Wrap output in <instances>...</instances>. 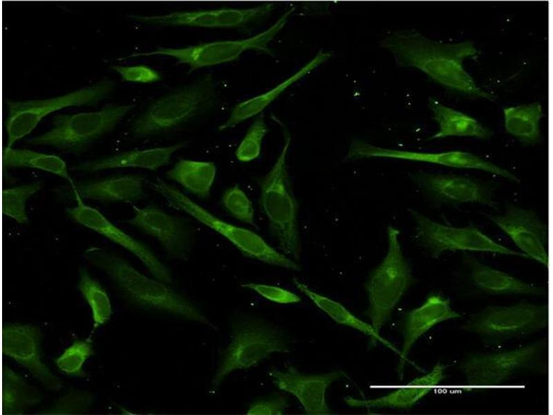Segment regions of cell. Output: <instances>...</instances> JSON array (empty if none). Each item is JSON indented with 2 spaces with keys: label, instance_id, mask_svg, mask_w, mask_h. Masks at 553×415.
Instances as JSON below:
<instances>
[{
  "label": "cell",
  "instance_id": "obj_33",
  "mask_svg": "<svg viewBox=\"0 0 553 415\" xmlns=\"http://www.w3.org/2000/svg\"><path fill=\"white\" fill-rule=\"evenodd\" d=\"M4 168L28 167L51 173L72 184L66 163L59 156L25 149L5 147L2 154Z\"/></svg>",
  "mask_w": 553,
  "mask_h": 415
},
{
  "label": "cell",
  "instance_id": "obj_41",
  "mask_svg": "<svg viewBox=\"0 0 553 415\" xmlns=\"http://www.w3.org/2000/svg\"><path fill=\"white\" fill-rule=\"evenodd\" d=\"M290 406L288 398L281 394L256 400L247 411L249 415H281Z\"/></svg>",
  "mask_w": 553,
  "mask_h": 415
},
{
  "label": "cell",
  "instance_id": "obj_19",
  "mask_svg": "<svg viewBox=\"0 0 553 415\" xmlns=\"http://www.w3.org/2000/svg\"><path fill=\"white\" fill-rule=\"evenodd\" d=\"M274 8V3H265L248 8H222L131 17L140 22L165 26L240 28L265 19Z\"/></svg>",
  "mask_w": 553,
  "mask_h": 415
},
{
  "label": "cell",
  "instance_id": "obj_5",
  "mask_svg": "<svg viewBox=\"0 0 553 415\" xmlns=\"http://www.w3.org/2000/svg\"><path fill=\"white\" fill-rule=\"evenodd\" d=\"M386 234V254L370 273L364 284L368 300L365 314L378 333L389 321L395 307L415 281L399 240L400 230L388 225Z\"/></svg>",
  "mask_w": 553,
  "mask_h": 415
},
{
  "label": "cell",
  "instance_id": "obj_37",
  "mask_svg": "<svg viewBox=\"0 0 553 415\" xmlns=\"http://www.w3.org/2000/svg\"><path fill=\"white\" fill-rule=\"evenodd\" d=\"M94 401L93 394L86 390L71 388L49 407L39 412L45 415L82 414L88 412Z\"/></svg>",
  "mask_w": 553,
  "mask_h": 415
},
{
  "label": "cell",
  "instance_id": "obj_30",
  "mask_svg": "<svg viewBox=\"0 0 553 415\" xmlns=\"http://www.w3.org/2000/svg\"><path fill=\"white\" fill-rule=\"evenodd\" d=\"M1 414L21 415L42 400L39 391L6 365L2 367Z\"/></svg>",
  "mask_w": 553,
  "mask_h": 415
},
{
  "label": "cell",
  "instance_id": "obj_36",
  "mask_svg": "<svg viewBox=\"0 0 553 415\" xmlns=\"http://www.w3.org/2000/svg\"><path fill=\"white\" fill-rule=\"evenodd\" d=\"M41 188L40 182H35L2 191V212L20 224L28 221L26 212L28 200Z\"/></svg>",
  "mask_w": 553,
  "mask_h": 415
},
{
  "label": "cell",
  "instance_id": "obj_15",
  "mask_svg": "<svg viewBox=\"0 0 553 415\" xmlns=\"http://www.w3.org/2000/svg\"><path fill=\"white\" fill-rule=\"evenodd\" d=\"M541 348V342H535L503 351L473 354L462 362L461 369L470 387L499 385L534 362Z\"/></svg>",
  "mask_w": 553,
  "mask_h": 415
},
{
  "label": "cell",
  "instance_id": "obj_12",
  "mask_svg": "<svg viewBox=\"0 0 553 415\" xmlns=\"http://www.w3.org/2000/svg\"><path fill=\"white\" fill-rule=\"evenodd\" d=\"M548 320L547 304L521 302L487 306L473 315L464 328L487 338H507L543 329Z\"/></svg>",
  "mask_w": 553,
  "mask_h": 415
},
{
  "label": "cell",
  "instance_id": "obj_1",
  "mask_svg": "<svg viewBox=\"0 0 553 415\" xmlns=\"http://www.w3.org/2000/svg\"><path fill=\"white\" fill-rule=\"evenodd\" d=\"M398 66L424 72L435 82L463 93L493 100L464 67V62L479 54L470 41L445 43L429 38L415 29L397 30L380 42Z\"/></svg>",
  "mask_w": 553,
  "mask_h": 415
},
{
  "label": "cell",
  "instance_id": "obj_27",
  "mask_svg": "<svg viewBox=\"0 0 553 415\" xmlns=\"http://www.w3.org/2000/svg\"><path fill=\"white\" fill-rule=\"evenodd\" d=\"M464 257L470 268L472 284L484 293L492 295H542L545 292L541 287L492 268L469 255H465Z\"/></svg>",
  "mask_w": 553,
  "mask_h": 415
},
{
  "label": "cell",
  "instance_id": "obj_35",
  "mask_svg": "<svg viewBox=\"0 0 553 415\" xmlns=\"http://www.w3.org/2000/svg\"><path fill=\"white\" fill-rule=\"evenodd\" d=\"M94 354V343L91 337L76 339L54 359V363L63 374L84 378L87 377L84 369V364Z\"/></svg>",
  "mask_w": 553,
  "mask_h": 415
},
{
  "label": "cell",
  "instance_id": "obj_22",
  "mask_svg": "<svg viewBox=\"0 0 553 415\" xmlns=\"http://www.w3.org/2000/svg\"><path fill=\"white\" fill-rule=\"evenodd\" d=\"M461 315L451 307L450 300L439 294H431L418 307L408 311L403 322V344L400 352L397 371L400 378L413 344L436 325Z\"/></svg>",
  "mask_w": 553,
  "mask_h": 415
},
{
  "label": "cell",
  "instance_id": "obj_25",
  "mask_svg": "<svg viewBox=\"0 0 553 415\" xmlns=\"http://www.w3.org/2000/svg\"><path fill=\"white\" fill-rule=\"evenodd\" d=\"M188 142L182 141L167 147L125 151L112 156L81 163L74 166L73 169L94 172L109 169L135 167L155 171L169 165L172 155L185 147Z\"/></svg>",
  "mask_w": 553,
  "mask_h": 415
},
{
  "label": "cell",
  "instance_id": "obj_42",
  "mask_svg": "<svg viewBox=\"0 0 553 415\" xmlns=\"http://www.w3.org/2000/svg\"><path fill=\"white\" fill-rule=\"evenodd\" d=\"M111 68L126 82L152 83L161 80L160 74L157 71L145 65L132 66L112 65Z\"/></svg>",
  "mask_w": 553,
  "mask_h": 415
},
{
  "label": "cell",
  "instance_id": "obj_31",
  "mask_svg": "<svg viewBox=\"0 0 553 415\" xmlns=\"http://www.w3.org/2000/svg\"><path fill=\"white\" fill-rule=\"evenodd\" d=\"M295 286L307 296L319 309L328 315L338 324L350 327L359 331L366 335L370 336L375 342L378 341L384 346L396 351L395 348L388 340L377 333L371 324L364 322L347 309L339 302L311 290L307 285L298 279L294 278Z\"/></svg>",
  "mask_w": 553,
  "mask_h": 415
},
{
  "label": "cell",
  "instance_id": "obj_38",
  "mask_svg": "<svg viewBox=\"0 0 553 415\" xmlns=\"http://www.w3.org/2000/svg\"><path fill=\"white\" fill-rule=\"evenodd\" d=\"M268 131L269 129L262 112L254 120L236 148L235 151L236 159L242 163H248L259 158L263 140Z\"/></svg>",
  "mask_w": 553,
  "mask_h": 415
},
{
  "label": "cell",
  "instance_id": "obj_39",
  "mask_svg": "<svg viewBox=\"0 0 553 415\" xmlns=\"http://www.w3.org/2000/svg\"><path fill=\"white\" fill-rule=\"evenodd\" d=\"M224 209L238 221L256 227L252 201L238 185L226 189L221 196Z\"/></svg>",
  "mask_w": 553,
  "mask_h": 415
},
{
  "label": "cell",
  "instance_id": "obj_23",
  "mask_svg": "<svg viewBox=\"0 0 553 415\" xmlns=\"http://www.w3.org/2000/svg\"><path fill=\"white\" fill-rule=\"evenodd\" d=\"M444 370V365L439 362L425 375L415 378L407 384L395 387V390L384 396L374 399H358L346 396L344 398V401L351 407L411 408L443 380Z\"/></svg>",
  "mask_w": 553,
  "mask_h": 415
},
{
  "label": "cell",
  "instance_id": "obj_9",
  "mask_svg": "<svg viewBox=\"0 0 553 415\" xmlns=\"http://www.w3.org/2000/svg\"><path fill=\"white\" fill-rule=\"evenodd\" d=\"M133 107V104H109L94 112L56 115L50 130L28 139V142L79 154L94 140L113 129Z\"/></svg>",
  "mask_w": 553,
  "mask_h": 415
},
{
  "label": "cell",
  "instance_id": "obj_21",
  "mask_svg": "<svg viewBox=\"0 0 553 415\" xmlns=\"http://www.w3.org/2000/svg\"><path fill=\"white\" fill-rule=\"evenodd\" d=\"M268 375L279 389L296 397L305 413L311 415L332 414L326 403V390L332 382L347 376L342 370L306 375L292 366L285 371L272 368Z\"/></svg>",
  "mask_w": 553,
  "mask_h": 415
},
{
  "label": "cell",
  "instance_id": "obj_8",
  "mask_svg": "<svg viewBox=\"0 0 553 415\" xmlns=\"http://www.w3.org/2000/svg\"><path fill=\"white\" fill-rule=\"evenodd\" d=\"M294 10V7L291 8L270 28L245 39L205 42L184 48L158 46L154 50L132 53L118 60L144 56H168L176 59L178 64L188 66V73H191L205 67L234 61L248 50L272 55L269 44L284 27L289 16Z\"/></svg>",
  "mask_w": 553,
  "mask_h": 415
},
{
  "label": "cell",
  "instance_id": "obj_4",
  "mask_svg": "<svg viewBox=\"0 0 553 415\" xmlns=\"http://www.w3.org/2000/svg\"><path fill=\"white\" fill-rule=\"evenodd\" d=\"M150 187L173 209L183 212L230 242L243 255L265 264L299 271L301 266L278 252L256 232L229 223L187 196L177 187L156 177Z\"/></svg>",
  "mask_w": 553,
  "mask_h": 415
},
{
  "label": "cell",
  "instance_id": "obj_32",
  "mask_svg": "<svg viewBox=\"0 0 553 415\" xmlns=\"http://www.w3.org/2000/svg\"><path fill=\"white\" fill-rule=\"evenodd\" d=\"M503 116L506 131L520 142L529 145L540 140L543 109L539 102L504 108Z\"/></svg>",
  "mask_w": 553,
  "mask_h": 415
},
{
  "label": "cell",
  "instance_id": "obj_3",
  "mask_svg": "<svg viewBox=\"0 0 553 415\" xmlns=\"http://www.w3.org/2000/svg\"><path fill=\"white\" fill-rule=\"evenodd\" d=\"M285 136L283 147L275 163L259 180V202L279 249L287 257L299 261L301 253L297 222L299 203L294 194L287 166L291 138L288 133Z\"/></svg>",
  "mask_w": 553,
  "mask_h": 415
},
{
  "label": "cell",
  "instance_id": "obj_6",
  "mask_svg": "<svg viewBox=\"0 0 553 415\" xmlns=\"http://www.w3.org/2000/svg\"><path fill=\"white\" fill-rule=\"evenodd\" d=\"M290 351L279 329L261 318L240 315L232 324L230 341L223 351L212 385L218 387L230 373L255 367L273 353Z\"/></svg>",
  "mask_w": 553,
  "mask_h": 415
},
{
  "label": "cell",
  "instance_id": "obj_2",
  "mask_svg": "<svg viewBox=\"0 0 553 415\" xmlns=\"http://www.w3.org/2000/svg\"><path fill=\"white\" fill-rule=\"evenodd\" d=\"M84 257L106 273L122 295L133 305L166 312L216 329L190 299L168 284L141 273L121 257L97 246L87 248L84 252Z\"/></svg>",
  "mask_w": 553,
  "mask_h": 415
},
{
  "label": "cell",
  "instance_id": "obj_18",
  "mask_svg": "<svg viewBox=\"0 0 553 415\" xmlns=\"http://www.w3.org/2000/svg\"><path fill=\"white\" fill-rule=\"evenodd\" d=\"M133 215L126 221L156 239L171 259H189L194 232L185 219L170 214L156 205H133Z\"/></svg>",
  "mask_w": 553,
  "mask_h": 415
},
{
  "label": "cell",
  "instance_id": "obj_13",
  "mask_svg": "<svg viewBox=\"0 0 553 415\" xmlns=\"http://www.w3.org/2000/svg\"><path fill=\"white\" fill-rule=\"evenodd\" d=\"M369 158H388L427 163L457 169H475L519 183L520 179L509 170L468 151L451 150L442 152H418L375 146L361 140L351 142L346 160Z\"/></svg>",
  "mask_w": 553,
  "mask_h": 415
},
{
  "label": "cell",
  "instance_id": "obj_11",
  "mask_svg": "<svg viewBox=\"0 0 553 415\" xmlns=\"http://www.w3.org/2000/svg\"><path fill=\"white\" fill-rule=\"evenodd\" d=\"M114 84L102 80L64 95L46 100H6L8 115L6 122L8 134L6 148L29 134L48 114L71 106L95 105L106 98Z\"/></svg>",
  "mask_w": 553,
  "mask_h": 415
},
{
  "label": "cell",
  "instance_id": "obj_40",
  "mask_svg": "<svg viewBox=\"0 0 553 415\" xmlns=\"http://www.w3.org/2000/svg\"><path fill=\"white\" fill-rule=\"evenodd\" d=\"M241 286L252 290L263 298L274 303L288 304L299 303L301 300L297 294L273 285L248 282L241 284Z\"/></svg>",
  "mask_w": 553,
  "mask_h": 415
},
{
  "label": "cell",
  "instance_id": "obj_24",
  "mask_svg": "<svg viewBox=\"0 0 553 415\" xmlns=\"http://www.w3.org/2000/svg\"><path fill=\"white\" fill-rule=\"evenodd\" d=\"M146 178L140 174L117 175L104 179L71 184L82 199L133 203L145 197Z\"/></svg>",
  "mask_w": 553,
  "mask_h": 415
},
{
  "label": "cell",
  "instance_id": "obj_16",
  "mask_svg": "<svg viewBox=\"0 0 553 415\" xmlns=\"http://www.w3.org/2000/svg\"><path fill=\"white\" fill-rule=\"evenodd\" d=\"M411 181L438 204L478 203L498 209L491 185L476 178L454 174L419 171L409 175Z\"/></svg>",
  "mask_w": 553,
  "mask_h": 415
},
{
  "label": "cell",
  "instance_id": "obj_7",
  "mask_svg": "<svg viewBox=\"0 0 553 415\" xmlns=\"http://www.w3.org/2000/svg\"><path fill=\"white\" fill-rule=\"evenodd\" d=\"M216 81L205 74L192 84L153 102L134 120L133 134L144 138L169 131L210 110L216 103Z\"/></svg>",
  "mask_w": 553,
  "mask_h": 415
},
{
  "label": "cell",
  "instance_id": "obj_20",
  "mask_svg": "<svg viewBox=\"0 0 553 415\" xmlns=\"http://www.w3.org/2000/svg\"><path fill=\"white\" fill-rule=\"evenodd\" d=\"M487 217L527 258L548 268V226L533 210L508 204L503 214Z\"/></svg>",
  "mask_w": 553,
  "mask_h": 415
},
{
  "label": "cell",
  "instance_id": "obj_14",
  "mask_svg": "<svg viewBox=\"0 0 553 415\" xmlns=\"http://www.w3.org/2000/svg\"><path fill=\"white\" fill-rule=\"evenodd\" d=\"M73 196L77 203L66 209L68 217L128 250L141 261L153 278L168 284L172 283L170 270L148 246L126 233L100 211L84 203L77 194L73 193Z\"/></svg>",
  "mask_w": 553,
  "mask_h": 415
},
{
  "label": "cell",
  "instance_id": "obj_17",
  "mask_svg": "<svg viewBox=\"0 0 553 415\" xmlns=\"http://www.w3.org/2000/svg\"><path fill=\"white\" fill-rule=\"evenodd\" d=\"M2 354L26 369L46 389L59 391L63 387L43 360L42 333L31 324L7 322L2 325Z\"/></svg>",
  "mask_w": 553,
  "mask_h": 415
},
{
  "label": "cell",
  "instance_id": "obj_26",
  "mask_svg": "<svg viewBox=\"0 0 553 415\" xmlns=\"http://www.w3.org/2000/svg\"><path fill=\"white\" fill-rule=\"evenodd\" d=\"M332 56V53L324 52L320 50L309 62L306 63L297 72L272 89L239 102L232 109L227 119L219 125L218 127V131H223L227 129L233 128L239 123L261 113L290 86L306 76Z\"/></svg>",
  "mask_w": 553,
  "mask_h": 415
},
{
  "label": "cell",
  "instance_id": "obj_28",
  "mask_svg": "<svg viewBox=\"0 0 553 415\" xmlns=\"http://www.w3.org/2000/svg\"><path fill=\"white\" fill-rule=\"evenodd\" d=\"M429 107L439 126L438 131L430 139L472 137L487 140L492 136L491 131L474 118L447 107L435 98H429Z\"/></svg>",
  "mask_w": 553,
  "mask_h": 415
},
{
  "label": "cell",
  "instance_id": "obj_10",
  "mask_svg": "<svg viewBox=\"0 0 553 415\" xmlns=\"http://www.w3.org/2000/svg\"><path fill=\"white\" fill-rule=\"evenodd\" d=\"M409 212L415 223L414 239L432 258L445 252H480L507 256L527 257L502 245L474 225L456 227L437 222L412 208Z\"/></svg>",
  "mask_w": 553,
  "mask_h": 415
},
{
  "label": "cell",
  "instance_id": "obj_34",
  "mask_svg": "<svg viewBox=\"0 0 553 415\" xmlns=\"http://www.w3.org/2000/svg\"><path fill=\"white\" fill-rule=\"evenodd\" d=\"M77 288L91 308L93 331L107 323L113 313L109 295L102 285L85 268L79 272Z\"/></svg>",
  "mask_w": 553,
  "mask_h": 415
},
{
  "label": "cell",
  "instance_id": "obj_29",
  "mask_svg": "<svg viewBox=\"0 0 553 415\" xmlns=\"http://www.w3.org/2000/svg\"><path fill=\"white\" fill-rule=\"evenodd\" d=\"M214 162L180 159L166 172V177L201 199L210 196L216 176Z\"/></svg>",
  "mask_w": 553,
  "mask_h": 415
}]
</instances>
